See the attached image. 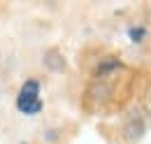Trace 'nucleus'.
I'll list each match as a JSON object with an SVG mask.
<instances>
[{
    "label": "nucleus",
    "mask_w": 151,
    "mask_h": 144,
    "mask_svg": "<svg viewBox=\"0 0 151 144\" xmlns=\"http://www.w3.org/2000/svg\"><path fill=\"white\" fill-rule=\"evenodd\" d=\"M17 109L26 116H35L42 112V98H40V81L37 79H28L21 86L17 95Z\"/></svg>",
    "instance_id": "obj_2"
},
{
    "label": "nucleus",
    "mask_w": 151,
    "mask_h": 144,
    "mask_svg": "<svg viewBox=\"0 0 151 144\" xmlns=\"http://www.w3.org/2000/svg\"><path fill=\"white\" fill-rule=\"evenodd\" d=\"M149 123H151V116L149 112L142 107H135L130 109L128 114H126V119H123V140L126 142H139L144 135H147V130H149Z\"/></svg>",
    "instance_id": "obj_1"
},
{
    "label": "nucleus",
    "mask_w": 151,
    "mask_h": 144,
    "mask_svg": "<svg viewBox=\"0 0 151 144\" xmlns=\"http://www.w3.org/2000/svg\"><path fill=\"white\" fill-rule=\"evenodd\" d=\"M21 144H26V142H21Z\"/></svg>",
    "instance_id": "obj_3"
}]
</instances>
